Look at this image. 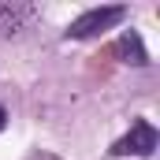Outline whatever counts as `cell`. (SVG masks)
<instances>
[{
  "mask_svg": "<svg viewBox=\"0 0 160 160\" xmlns=\"http://www.w3.org/2000/svg\"><path fill=\"white\" fill-rule=\"evenodd\" d=\"M127 19V8L123 4H104V8H89L82 11L78 19H71V26L63 30L71 41H82V38H97L101 30H112L116 22Z\"/></svg>",
  "mask_w": 160,
  "mask_h": 160,
  "instance_id": "obj_1",
  "label": "cell"
},
{
  "mask_svg": "<svg viewBox=\"0 0 160 160\" xmlns=\"http://www.w3.org/2000/svg\"><path fill=\"white\" fill-rule=\"evenodd\" d=\"M157 145H160L157 127H153L149 119H134V123H130V130L123 134L119 142H112L108 157H153Z\"/></svg>",
  "mask_w": 160,
  "mask_h": 160,
  "instance_id": "obj_2",
  "label": "cell"
},
{
  "mask_svg": "<svg viewBox=\"0 0 160 160\" xmlns=\"http://www.w3.org/2000/svg\"><path fill=\"white\" fill-rule=\"evenodd\" d=\"M112 52L119 56L123 63H134V67H149V52H145V45H142V34H134V30H127L116 45H112Z\"/></svg>",
  "mask_w": 160,
  "mask_h": 160,
  "instance_id": "obj_3",
  "label": "cell"
},
{
  "mask_svg": "<svg viewBox=\"0 0 160 160\" xmlns=\"http://www.w3.org/2000/svg\"><path fill=\"white\" fill-rule=\"evenodd\" d=\"M4 127H8V108L0 104V130H4Z\"/></svg>",
  "mask_w": 160,
  "mask_h": 160,
  "instance_id": "obj_4",
  "label": "cell"
}]
</instances>
